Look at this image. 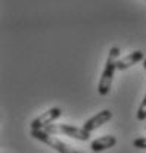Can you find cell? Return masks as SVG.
Segmentation results:
<instances>
[{"instance_id":"cell-1","label":"cell","mask_w":146,"mask_h":153,"mask_svg":"<svg viewBox=\"0 0 146 153\" xmlns=\"http://www.w3.org/2000/svg\"><path fill=\"white\" fill-rule=\"evenodd\" d=\"M120 59V49L118 47H112L108 53V59L103 68L102 76L99 79V85H97V93L100 96H106L111 91V85H112V79L114 74L117 71V63Z\"/></svg>"},{"instance_id":"cell-2","label":"cell","mask_w":146,"mask_h":153,"mask_svg":"<svg viewBox=\"0 0 146 153\" xmlns=\"http://www.w3.org/2000/svg\"><path fill=\"white\" fill-rule=\"evenodd\" d=\"M44 131L52 135H67L80 141H87L90 138V133L86 131L84 128H78V127L67 125V124H50L44 128Z\"/></svg>"},{"instance_id":"cell-3","label":"cell","mask_w":146,"mask_h":153,"mask_svg":"<svg viewBox=\"0 0 146 153\" xmlns=\"http://www.w3.org/2000/svg\"><path fill=\"white\" fill-rule=\"evenodd\" d=\"M30 135H31L33 138L38 140V141L47 144L49 147H52V149L56 150L58 153H80V152H77L75 149H73L71 146H68L67 143H64L62 140H59L58 137L46 133L44 130H31V131H30Z\"/></svg>"},{"instance_id":"cell-4","label":"cell","mask_w":146,"mask_h":153,"mask_svg":"<svg viewBox=\"0 0 146 153\" xmlns=\"http://www.w3.org/2000/svg\"><path fill=\"white\" fill-rule=\"evenodd\" d=\"M62 116V109L61 108H50L49 111L43 112L40 116H37L36 119L31 122V130H44L47 125H50L53 121L59 119Z\"/></svg>"},{"instance_id":"cell-5","label":"cell","mask_w":146,"mask_h":153,"mask_svg":"<svg viewBox=\"0 0 146 153\" xmlns=\"http://www.w3.org/2000/svg\"><path fill=\"white\" fill-rule=\"evenodd\" d=\"M112 119V112L108 111V109H105V111H102V112H99V114H96L94 116H91L90 119H87L84 124H83V128L86 130V131H94V130H97L99 127H102L103 124H106L108 121Z\"/></svg>"},{"instance_id":"cell-6","label":"cell","mask_w":146,"mask_h":153,"mask_svg":"<svg viewBox=\"0 0 146 153\" xmlns=\"http://www.w3.org/2000/svg\"><path fill=\"white\" fill-rule=\"evenodd\" d=\"M117 144V137L115 135H103V137H99L96 140H93L90 143V149L91 152L99 153L103 152V150H108L111 147H114Z\"/></svg>"},{"instance_id":"cell-7","label":"cell","mask_w":146,"mask_h":153,"mask_svg":"<svg viewBox=\"0 0 146 153\" xmlns=\"http://www.w3.org/2000/svg\"><path fill=\"white\" fill-rule=\"evenodd\" d=\"M143 59H145V53H143V52H140V50L131 52V53H128L127 56L118 59L117 69H120V71L128 69L130 66H133L134 63H137V62H140V60H143Z\"/></svg>"},{"instance_id":"cell-8","label":"cell","mask_w":146,"mask_h":153,"mask_svg":"<svg viewBox=\"0 0 146 153\" xmlns=\"http://www.w3.org/2000/svg\"><path fill=\"white\" fill-rule=\"evenodd\" d=\"M137 119L146 121V94L142 100V103H140V106H139V109H137Z\"/></svg>"},{"instance_id":"cell-9","label":"cell","mask_w":146,"mask_h":153,"mask_svg":"<svg viewBox=\"0 0 146 153\" xmlns=\"http://www.w3.org/2000/svg\"><path fill=\"white\" fill-rule=\"evenodd\" d=\"M133 146H134V147H137V149L146 150V137H139V138H134V140H133Z\"/></svg>"},{"instance_id":"cell-10","label":"cell","mask_w":146,"mask_h":153,"mask_svg":"<svg viewBox=\"0 0 146 153\" xmlns=\"http://www.w3.org/2000/svg\"><path fill=\"white\" fill-rule=\"evenodd\" d=\"M142 62H143V68H145V71H146V57L142 60Z\"/></svg>"}]
</instances>
